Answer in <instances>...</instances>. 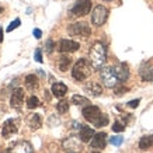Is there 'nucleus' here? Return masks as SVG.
<instances>
[{"label": "nucleus", "mask_w": 153, "mask_h": 153, "mask_svg": "<svg viewBox=\"0 0 153 153\" xmlns=\"http://www.w3.org/2000/svg\"><path fill=\"white\" fill-rule=\"evenodd\" d=\"M20 23H21V21H20V19H16L14 21H11V23H10V25L7 27V31H9V33H11L13 30H16L17 27H20Z\"/></svg>", "instance_id": "28"}, {"label": "nucleus", "mask_w": 153, "mask_h": 153, "mask_svg": "<svg viewBox=\"0 0 153 153\" xmlns=\"http://www.w3.org/2000/svg\"><path fill=\"white\" fill-rule=\"evenodd\" d=\"M83 117L88 122H91L94 126H105L108 124V117L100 111V108L96 105H86L83 108Z\"/></svg>", "instance_id": "2"}, {"label": "nucleus", "mask_w": 153, "mask_h": 153, "mask_svg": "<svg viewBox=\"0 0 153 153\" xmlns=\"http://www.w3.org/2000/svg\"><path fill=\"white\" fill-rule=\"evenodd\" d=\"M93 72V66L91 63H88L86 59H79L76 63H74L73 69H72V76H73V79L79 80H86L91 74Z\"/></svg>", "instance_id": "3"}, {"label": "nucleus", "mask_w": 153, "mask_h": 153, "mask_svg": "<svg viewBox=\"0 0 153 153\" xmlns=\"http://www.w3.org/2000/svg\"><path fill=\"white\" fill-rule=\"evenodd\" d=\"M33 34H34V37L37 38V39H39V38H41V35H42V31L39 30V28H35V30L33 31Z\"/></svg>", "instance_id": "32"}, {"label": "nucleus", "mask_w": 153, "mask_h": 153, "mask_svg": "<svg viewBox=\"0 0 153 153\" xmlns=\"http://www.w3.org/2000/svg\"><path fill=\"white\" fill-rule=\"evenodd\" d=\"M53 45H55L53 41H52V39H48L47 44H45V51H47L48 53H51V52L53 51Z\"/></svg>", "instance_id": "29"}, {"label": "nucleus", "mask_w": 153, "mask_h": 153, "mask_svg": "<svg viewBox=\"0 0 153 153\" xmlns=\"http://www.w3.org/2000/svg\"><path fill=\"white\" fill-rule=\"evenodd\" d=\"M139 102H140L139 98H136V100H132V101L128 102V107H131V108H136V107L139 105Z\"/></svg>", "instance_id": "31"}, {"label": "nucleus", "mask_w": 153, "mask_h": 153, "mask_svg": "<svg viewBox=\"0 0 153 153\" xmlns=\"http://www.w3.org/2000/svg\"><path fill=\"white\" fill-rule=\"evenodd\" d=\"M107 19H108V9L102 4L96 6L93 13H91V23L96 27H101L102 24L107 21Z\"/></svg>", "instance_id": "5"}, {"label": "nucleus", "mask_w": 153, "mask_h": 153, "mask_svg": "<svg viewBox=\"0 0 153 153\" xmlns=\"http://www.w3.org/2000/svg\"><path fill=\"white\" fill-rule=\"evenodd\" d=\"M9 153H33V148L28 142H19L14 146H11Z\"/></svg>", "instance_id": "15"}, {"label": "nucleus", "mask_w": 153, "mask_h": 153, "mask_svg": "<svg viewBox=\"0 0 153 153\" xmlns=\"http://www.w3.org/2000/svg\"><path fill=\"white\" fill-rule=\"evenodd\" d=\"M34 59L37 60V62H39V63H42V53H41V49H37V51H35V53H34Z\"/></svg>", "instance_id": "30"}, {"label": "nucleus", "mask_w": 153, "mask_h": 153, "mask_svg": "<svg viewBox=\"0 0 153 153\" xmlns=\"http://www.w3.org/2000/svg\"><path fill=\"white\" fill-rule=\"evenodd\" d=\"M124 142V138L122 136H112L111 139H110V143L114 145V146H121Z\"/></svg>", "instance_id": "27"}, {"label": "nucleus", "mask_w": 153, "mask_h": 153, "mask_svg": "<svg viewBox=\"0 0 153 153\" xmlns=\"http://www.w3.org/2000/svg\"><path fill=\"white\" fill-rule=\"evenodd\" d=\"M104 1H111V0H104Z\"/></svg>", "instance_id": "35"}, {"label": "nucleus", "mask_w": 153, "mask_h": 153, "mask_svg": "<svg viewBox=\"0 0 153 153\" xmlns=\"http://www.w3.org/2000/svg\"><path fill=\"white\" fill-rule=\"evenodd\" d=\"M0 10H1V9H0Z\"/></svg>", "instance_id": "38"}, {"label": "nucleus", "mask_w": 153, "mask_h": 153, "mask_svg": "<svg viewBox=\"0 0 153 153\" xmlns=\"http://www.w3.org/2000/svg\"><path fill=\"white\" fill-rule=\"evenodd\" d=\"M70 35H76V37H88L91 34V28L88 27L86 23H73L68 27Z\"/></svg>", "instance_id": "7"}, {"label": "nucleus", "mask_w": 153, "mask_h": 153, "mask_svg": "<svg viewBox=\"0 0 153 153\" xmlns=\"http://www.w3.org/2000/svg\"><path fill=\"white\" fill-rule=\"evenodd\" d=\"M105 139H107L105 132L96 134L93 136V139H91V148H94V149H104L105 148Z\"/></svg>", "instance_id": "14"}, {"label": "nucleus", "mask_w": 153, "mask_h": 153, "mask_svg": "<svg viewBox=\"0 0 153 153\" xmlns=\"http://www.w3.org/2000/svg\"><path fill=\"white\" fill-rule=\"evenodd\" d=\"M90 63L93 66V69H101L105 65L107 60V48L102 42H94L91 48H90Z\"/></svg>", "instance_id": "1"}, {"label": "nucleus", "mask_w": 153, "mask_h": 153, "mask_svg": "<svg viewBox=\"0 0 153 153\" xmlns=\"http://www.w3.org/2000/svg\"><path fill=\"white\" fill-rule=\"evenodd\" d=\"M69 153H73V152H69Z\"/></svg>", "instance_id": "37"}, {"label": "nucleus", "mask_w": 153, "mask_h": 153, "mask_svg": "<svg viewBox=\"0 0 153 153\" xmlns=\"http://www.w3.org/2000/svg\"><path fill=\"white\" fill-rule=\"evenodd\" d=\"M84 91L90 94L91 97H98L102 94V87L96 82H87L84 84Z\"/></svg>", "instance_id": "12"}, {"label": "nucleus", "mask_w": 153, "mask_h": 153, "mask_svg": "<svg viewBox=\"0 0 153 153\" xmlns=\"http://www.w3.org/2000/svg\"><path fill=\"white\" fill-rule=\"evenodd\" d=\"M27 124L31 129H38L42 125V117L39 114H31V115L28 117Z\"/></svg>", "instance_id": "19"}, {"label": "nucleus", "mask_w": 153, "mask_h": 153, "mask_svg": "<svg viewBox=\"0 0 153 153\" xmlns=\"http://www.w3.org/2000/svg\"><path fill=\"white\" fill-rule=\"evenodd\" d=\"M25 86L28 90H37L38 88V79L35 74H28L25 77Z\"/></svg>", "instance_id": "21"}, {"label": "nucleus", "mask_w": 153, "mask_h": 153, "mask_svg": "<svg viewBox=\"0 0 153 153\" xmlns=\"http://www.w3.org/2000/svg\"><path fill=\"white\" fill-rule=\"evenodd\" d=\"M56 110L59 114H66L68 110H69V101H65V100H62L56 104Z\"/></svg>", "instance_id": "25"}, {"label": "nucleus", "mask_w": 153, "mask_h": 153, "mask_svg": "<svg viewBox=\"0 0 153 153\" xmlns=\"http://www.w3.org/2000/svg\"><path fill=\"white\" fill-rule=\"evenodd\" d=\"M72 65V58H69V56H60L59 60H58V66H59V69L62 70V72H66V70L69 69V66Z\"/></svg>", "instance_id": "22"}, {"label": "nucleus", "mask_w": 153, "mask_h": 153, "mask_svg": "<svg viewBox=\"0 0 153 153\" xmlns=\"http://www.w3.org/2000/svg\"><path fill=\"white\" fill-rule=\"evenodd\" d=\"M93 153H100V152H93Z\"/></svg>", "instance_id": "36"}, {"label": "nucleus", "mask_w": 153, "mask_h": 153, "mask_svg": "<svg viewBox=\"0 0 153 153\" xmlns=\"http://www.w3.org/2000/svg\"><path fill=\"white\" fill-rule=\"evenodd\" d=\"M80 48L79 42L72 41V39H60L59 41V51L63 53H72L76 52Z\"/></svg>", "instance_id": "10"}, {"label": "nucleus", "mask_w": 153, "mask_h": 153, "mask_svg": "<svg viewBox=\"0 0 153 153\" xmlns=\"http://www.w3.org/2000/svg\"><path fill=\"white\" fill-rule=\"evenodd\" d=\"M41 105V102H39V98L35 97V96H31V97L27 100V107L30 110H34V108H37V107Z\"/></svg>", "instance_id": "24"}, {"label": "nucleus", "mask_w": 153, "mask_h": 153, "mask_svg": "<svg viewBox=\"0 0 153 153\" xmlns=\"http://www.w3.org/2000/svg\"><path fill=\"white\" fill-rule=\"evenodd\" d=\"M19 125H20V120L17 118H10L3 124V128H1V134L4 138H10L13 134H16L19 131Z\"/></svg>", "instance_id": "8"}, {"label": "nucleus", "mask_w": 153, "mask_h": 153, "mask_svg": "<svg viewBox=\"0 0 153 153\" xmlns=\"http://www.w3.org/2000/svg\"><path fill=\"white\" fill-rule=\"evenodd\" d=\"M91 10V0H77L70 9V13L76 17H83Z\"/></svg>", "instance_id": "6"}, {"label": "nucleus", "mask_w": 153, "mask_h": 153, "mask_svg": "<svg viewBox=\"0 0 153 153\" xmlns=\"http://www.w3.org/2000/svg\"><path fill=\"white\" fill-rule=\"evenodd\" d=\"M100 79H101L102 84L105 86V87H117L118 83H120V79H118V76L115 73V69L111 68V66H104L100 69Z\"/></svg>", "instance_id": "4"}, {"label": "nucleus", "mask_w": 153, "mask_h": 153, "mask_svg": "<svg viewBox=\"0 0 153 153\" xmlns=\"http://www.w3.org/2000/svg\"><path fill=\"white\" fill-rule=\"evenodd\" d=\"M1 41H3V28L0 27V44H1Z\"/></svg>", "instance_id": "34"}, {"label": "nucleus", "mask_w": 153, "mask_h": 153, "mask_svg": "<svg viewBox=\"0 0 153 153\" xmlns=\"http://www.w3.org/2000/svg\"><path fill=\"white\" fill-rule=\"evenodd\" d=\"M114 69H115V73L118 76L120 82H126L128 80V77H129V69H128V66L125 63H120Z\"/></svg>", "instance_id": "16"}, {"label": "nucleus", "mask_w": 153, "mask_h": 153, "mask_svg": "<svg viewBox=\"0 0 153 153\" xmlns=\"http://www.w3.org/2000/svg\"><path fill=\"white\" fill-rule=\"evenodd\" d=\"M94 135H96L94 134V129L90 128V126H82V128H80L79 138L82 142H90V140L93 139Z\"/></svg>", "instance_id": "18"}, {"label": "nucleus", "mask_w": 153, "mask_h": 153, "mask_svg": "<svg viewBox=\"0 0 153 153\" xmlns=\"http://www.w3.org/2000/svg\"><path fill=\"white\" fill-rule=\"evenodd\" d=\"M139 74L145 82H153V66L149 62L142 63V66L139 69Z\"/></svg>", "instance_id": "13"}, {"label": "nucleus", "mask_w": 153, "mask_h": 153, "mask_svg": "<svg viewBox=\"0 0 153 153\" xmlns=\"http://www.w3.org/2000/svg\"><path fill=\"white\" fill-rule=\"evenodd\" d=\"M112 131L114 132H122V131H125V124H122L120 121H115L114 125H112Z\"/></svg>", "instance_id": "26"}, {"label": "nucleus", "mask_w": 153, "mask_h": 153, "mask_svg": "<svg viewBox=\"0 0 153 153\" xmlns=\"http://www.w3.org/2000/svg\"><path fill=\"white\" fill-rule=\"evenodd\" d=\"M72 102H73L74 105H88V98L87 97H83V96H80V94H74L73 97H72Z\"/></svg>", "instance_id": "23"}, {"label": "nucleus", "mask_w": 153, "mask_h": 153, "mask_svg": "<svg viewBox=\"0 0 153 153\" xmlns=\"http://www.w3.org/2000/svg\"><path fill=\"white\" fill-rule=\"evenodd\" d=\"M51 91L55 97L62 98V97H65L66 93H68V87H66V84H63V83H53L52 84Z\"/></svg>", "instance_id": "17"}, {"label": "nucleus", "mask_w": 153, "mask_h": 153, "mask_svg": "<svg viewBox=\"0 0 153 153\" xmlns=\"http://www.w3.org/2000/svg\"><path fill=\"white\" fill-rule=\"evenodd\" d=\"M153 146V135H146L142 136L139 140V149L140 150H146V149Z\"/></svg>", "instance_id": "20"}, {"label": "nucleus", "mask_w": 153, "mask_h": 153, "mask_svg": "<svg viewBox=\"0 0 153 153\" xmlns=\"http://www.w3.org/2000/svg\"><path fill=\"white\" fill-rule=\"evenodd\" d=\"M62 146L63 149H66L68 152H73V153H77L82 149V140L74 138V136H69L66 138L63 142H62Z\"/></svg>", "instance_id": "9"}, {"label": "nucleus", "mask_w": 153, "mask_h": 153, "mask_svg": "<svg viewBox=\"0 0 153 153\" xmlns=\"http://www.w3.org/2000/svg\"><path fill=\"white\" fill-rule=\"evenodd\" d=\"M124 91H126V88H125V87H121V88H118V90L115 88V94H122Z\"/></svg>", "instance_id": "33"}, {"label": "nucleus", "mask_w": 153, "mask_h": 153, "mask_svg": "<svg viewBox=\"0 0 153 153\" xmlns=\"http://www.w3.org/2000/svg\"><path fill=\"white\" fill-rule=\"evenodd\" d=\"M24 101V90L23 88H16L11 94V98H10V104L13 108H20L23 105Z\"/></svg>", "instance_id": "11"}]
</instances>
